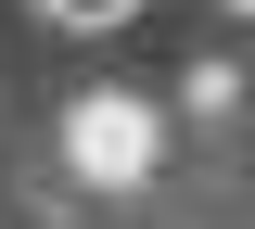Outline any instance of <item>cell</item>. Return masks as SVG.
Returning a JSON list of instances; mask_svg holds the SVG:
<instances>
[{
    "label": "cell",
    "instance_id": "1",
    "mask_svg": "<svg viewBox=\"0 0 255 229\" xmlns=\"http://www.w3.org/2000/svg\"><path fill=\"white\" fill-rule=\"evenodd\" d=\"M38 13H51V26H128L140 0H38Z\"/></svg>",
    "mask_w": 255,
    "mask_h": 229
}]
</instances>
